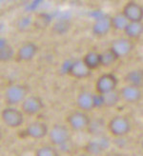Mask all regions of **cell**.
<instances>
[{
	"instance_id": "2e32d148",
	"label": "cell",
	"mask_w": 143,
	"mask_h": 156,
	"mask_svg": "<svg viewBox=\"0 0 143 156\" xmlns=\"http://www.w3.org/2000/svg\"><path fill=\"white\" fill-rule=\"evenodd\" d=\"M121 100L119 90H114L105 95L95 94V108H114Z\"/></svg>"
},
{
	"instance_id": "5b68a950",
	"label": "cell",
	"mask_w": 143,
	"mask_h": 156,
	"mask_svg": "<svg viewBox=\"0 0 143 156\" xmlns=\"http://www.w3.org/2000/svg\"><path fill=\"white\" fill-rule=\"evenodd\" d=\"M118 85V79L117 77L111 73H102L95 81V91L97 94L105 95L107 93H110L114 90H116Z\"/></svg>"
},
{
	"instance_id": "7402d4cb",
	"label": "cell",
	"mask_w": 143,
	"mask_h": 156,
	"mask_svg": "<svg viewBox=\"0 0 143 156\" xmlns=\"http://www.w3.org/2000/svg\"><path fill=\"white\" fill-rule=\"evenodd\" d=\"M13 57L15 58V53L13 52V48L7 42L6 39L1 38V41H0V60L2 62H9Z\"/></svg>"
},
{
	"instance_id": "d6986e66",
	"label": "cell",
	"mask_w": 143,
	"mask_h": 156,
	"mask_svg": "<svg viewBox=\"0 0 143 156\" xmlns=\"http://www.w3.org/2000/svg\"><path fill=\"white\" fill-rule=\"evenodd\" d=\"M124 34L131 40H137L143 34V21L141 22H129L128 26L124 30Z\"/></svg>"
},
{
	"instance_id": "4fadbf2b",
	"label": "cell",
	"mask_w": 143,
	"mask_h": 156,
	"mask_svg": "<svg viewBox=\"0 0 143 156\" xmlns=\"http://www.w3.org/2000/svg\"><path fill=\"white\" fill-rule=\"evenodd\" d=\"M111 30H113L112 22H111V16L108 14H104L97 17L92 26V33L97 37L106 36Z\"/></svg>"
},
{
	"instance_id": "cb8c5ba5",
	"label": "cell",
	"mask_w": 143,
	"mask_h": 156,
	"mask_svg": "<svg viewBox=\"0 0 143 156\" xmlns=\"http://www.w3.org/2000/svg\"><path fill=\"white\" fill-rule=\"evenodd\" d=\"M35 156H60L57 147L53 145H43L35 152Z\"/></svg>"
},
{
	"instance_id": "d4e9b609",
	"label": "cell",
	"mask_w": 143,
	"mask_h": 156,
	"mask_svg": "<svg viewBox=\"0 0 143 156\" xmlns=\"http://www.w3.org/2000/svg\"><path fill=\"white\" fill-rule=\"evenodd\" d=\"M69 29H70V22L68 20H59L53 26V30L57 34H63L69 30Z\"/></svg>"
},
{
	"instance_id": "52a82bcc",
	"label": "cell",
	"mask_w": 143,
	"mask_h": 156,
	"mask_svg": "<svg viewBox=\"0 0 143 156\" xmlns=\"http://www.w3.org/2000/svg\"><path fill=\"white\" fill-rule=\"evenodd\" d=\"M49 131L50 129L45 122L36 120L28 124L27 127L23 129L21 133L25 137L35 139V140H39L48 136Z\"/></svg>"
},
{
	"instance_id": "7c38bea8",
	"label": "cell",
	"mask_w": 143,
	"mask_h": 156,
	"mask_svg": "<svg viewBox=\"0 0 143 156\" xmlns=\"http://www.w3.org/2000/svg\"><path fill=\"white\" fill-rule=\"evenodd\" d=\"M111 49H112L117 55L118 57H124L133 51L134 48V43L131 39L125 37H119L116 38L111 44Z\"/></svg>"
},
{
	"instance_id": "30bf717a",
	"label": "cell",
	"mask_w": 143,
	"mask_h": 156,
	"mask_svg": "<svg viewBox=\"0 0 143 156\" xmlns=\"http://www.w3.org/2000/svg\"><path fill=\"white\" fill-rule=\"evenodd\" d=\"M121 12L129 22L143 21V6L136 1H128L123 6Z\"/></svg>"
},
{
	"instance_id": "277c9868",
	"label": "cell",
	"mask_w": 143,
	"mask_h": 156,
	"mask_svg": "<svg viewBox=\"0 0 143 156\" xmlns=\"http://www.w3.org/2000/svg\"><path fill=\"white\" fill-rule=\"evenodd\" d=\"M48 137L51 145L54 147H63L71 141V131L65 125L54 124L50 129Z\"/></svg>"
},
{
	"instance_id": "6da1fadb",
	"label": "cell",
	"mask_w": 143,
	"mask_h": 156,
	"mask_svg": "<svg viewBox=\"0 0 143 156\" xmlns=\"http://www.w3.org/2000/svg\"><path fill=\"white\" fill-rule=\"evenodd\" d=\"M30 88L24 83L12 84L5 90L4 99L8 107L22 104L23 101L29 96Z\"/></svg>"
},
{
	"instance_id": "603a6c76",
	"label": "cell",
	"mask_w": 143,
	"mask_h": 156,
	"mask_svg": "<svg viewBox=\"0 0 143 156\" xmlns=\"http://www.w3.org/2000/svg\"><path fill=\"white\" fill-rule=\"evenodd\" d=\"M100 56H101V67H105V68L115 65L119 59L117 54L111 48L100 52Z\"/></svg>"
},
{
	"instance_id": "ffe728a7",
	"label": "cell",
	"mask_w": 143,
	"mask_h": 156,
	"mask_svg": "<svg viewBox=\"0 0 143 156\" xmlns=\"http://www.w3.org/2000/svg\"><path fill=\"white\" fill-rule=\"evenodd\" d=\"M85 65L90 69V71H94L101 67V56L100 52L95 51H90L87 52L82 58Z\"/></svg>"
},
{
	"instance_id": "4316f807",
	"label": "cell",
	"mask_w": 143,
	"mask_h": 156,
	"mask_svg": "<svg viewBox=\"0 0 143 156\" xmlns=\"http://www.w3.org/2000/svg\"><path fill=\"white\" fill-rule=\"evenodd\" d=\"M77 156H90V155L87 153H81V154H78Z\"/></svg>"
},
{
	"instance_id": "44dd1931",
	"label": "cell",
	"mask_w": 143,
	"mask_h": 156,
	"mask_svg": "<svg viewBox=\"0 0 143 156\" xmlns=\"http://www.w3.org/2000/svg\"><path fill=\"white\" fill-rule=\"evenodd\" d=\"M111 22H112V29L118 32H124V30L129 24V20L125 17L122 12L115 13L111 16Z\"/></svg>"
},
{
	"instance_id": "7a4b0ae2",
	"label": "cell",
	"mask_w": 143,
	"mask_h": 156,
	"mask_svg": "<svg viewBox=\"0 0 143 156\" xmlns=\"http://www.w3.org/2000/svg\"><path fill=\"white\" fill-rule=\"evenodd\" d=\"M109 132L115 137H123L131 131L132 125L128 117L125 115H115L111 118L107 124Z\"/></svg>"
},
{
	"instance_id": "ba28073f",
	"label": "cell",
	"mask_w": 143,
	"mask_h": 156,
	"mask_svg": "<svg viewBox=\"0 0 143 156\" xmlns=\"http://www.w3.org/2000/svg\"><path fill=\"white\" fill-rule=\"evenodd\" d=\"M45 105L43 99L38 95H29L21 104V111L24 114L34 116L40 112Z\"/></svg>"
},
{
	"instance_id": "5bb4252c",
	"label": "cell",
	"mask_w": 143,
	"mask_h": 156,
	"mask_svg": "<svg viewBox=\"0 0 143 156\" xmlns=\"http://www.w3.org/2000/svg\"><path fill=\"white\" fill-rule=\"evenodd\" d=\"M78 110L85 112H92L95 108V94L90 90H81L75 100Z\"/></svg>"
},
{
	"instance_id": "3957f363",
	"label": "cell",
	"mask_w": 143,
	"mask_h": 156,
	"mask_svg": "<svg viewBox=\"0 0 143 156\" xmlns=\"http://www.w3.org/2000/svg\"><path fill=\"white\" fill-rule=\"evenodd\" d=\"M66 121L70 129L77 132L89 129L92 124V120L88 112H82L80 110L70 112L66 117Z\"/></svg>"
},
{
	"instance_id": "9c48e42d",
	"label": "cell",
	"mask_w": 143,
	"mask_h": 156,
	"mask_svg": "<svg viewBox=\"0 0 143 156\" xmlns=\"http://www.w3.org/2000/svg\"><path fill=\"white\" fill-rule=\"evenodd\" d=\"M38 51V46L33 41L23 43L15 52V59L21 63H27L33 60Z\"/></svg>"
},
{
	"instance_id": "9a60e30c",
	"label": "cell",
	"mask_w": 143,
	"mask_h": 156,
	"mask_svg": "<svg viewBox=\"0 0 143 156\" xmlns=\"http://www.w3.org/2000/svg\"><path fill=\"white\" fill-rule=\"evenodd\" d=\"M119 94L124 102L128 104H137L143 97V90L140 88L125 85L119 90Z\"/></svg>"
},
{
	"instance_id": "ac0fdd59",
	"label": "cell",
	"mask_w": 143,
	"mask_h": 156,
	"mask_svg": "<svg viewBox=\"0 0 143 156\" xmlns=\"http://www.w3.org/2000/svg\"><path fill=\"white\" fill-rule=\"evenodd\" d=\"M126 85L134 86L137 88H143V69L138 68L128 72L124 76Z\"/></svg>"
},
{
	"instance_id": "83f0119b",
	"label": "cell",
	"mask_w": 143,
	"mask_h": 156,
	"mask_svg": "<svg viewBox=\"0 0 143 156\" xmlns=\"http://www.w3.org/2000/svg\"><path fill=\"white\" fill-rule=\"evenodd\" d=\"M140 147H141V149L143 150V138L141 139V142H140Z\"/></svg>"
},
{
	"instance_id": "8992f818",
	"label": "cell",
	"mask_w": 143,
	"mask_h": 156,
	"mask_svg": "<svg viewBox=\"0 0 143 156\" xmlns=\"http://www.w3.org/2000/svg\"><path fill=\"white\" fill-rule=\"evenodd\" d=\"M1 119L7 127L16 129L24 123V113L14 107H6L1 112Z\"/></svg>"
},
{
	"instance_id": "e0dca14e",
	"label": "cell",
	"mask_w": 143,
	"mask_h": 156,
	"mask_svg": "<svg viewBox=\"0 0 143 156\" xmlns=\"http://www.w3.org/2000/svg\"><path fill=\"white\" fill-rule=\"evenodd\" d=\"M107 147H108L107 140L104 138H98L87 142L84 147V151L85 153L89 154L90 156L92 155L98 156L101 153H103V151L107 149Z\"/></svg>"
},
{
	"instance_id": "8fae6325",
	"label": "cell",
	"mask_w": 143,
	"mask_h": 156,
	"mask_svg": "<svg viewBox=\"0 0 143 156\" xmlns=\"http://www.w3.org/2000/svg\"><path fill=\"white\" fill-rule=\"evenodd\" d=\"M67 73L70 76L75 79L82 80L88 78L91 75L92 71H90V69L85 65L82 59H76L71 62L67 68Z\"/></svg>"
},
{
	"instance_id": "484cf974",
	"label": "cell",
	"mask_w": 143,
	"mask_h": 156,
	"mask_svg": "<svg viewBox=\"0 0 143 156\" xmlns=\"http://www.w3.org/2000/svg\"><path fill=\"white\" fill-rule=\"evenodd\" d=\"M105 156H121L119 153H116V152H110L108 154H106Z\"/></svg>"
}]
</instances>
